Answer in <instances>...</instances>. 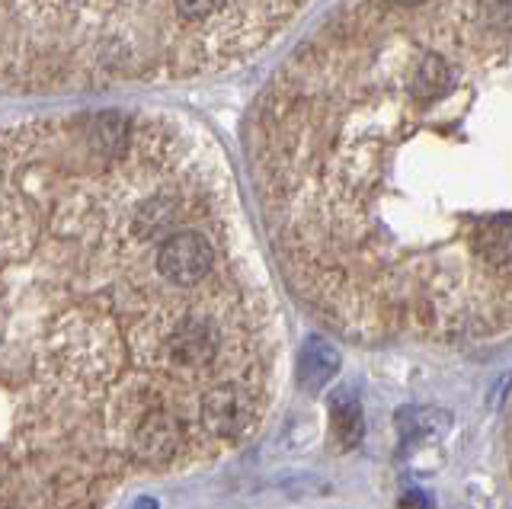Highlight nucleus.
Listing matches in <instances>:
<instances>
[{
    "label": "nucleus",
    "mask_w": 512,
    "mask_h": 509,
    "mask_svg": "<svg viewBox=\"0 0 512 509\" xmlns=\"http://www.w3.org/2000/svg\"><path fill=\"white\" fill-rule=\"evenodd\" d=\"M4 509H106L253 439L282 314L218 145L160 109L4 132Z\"/></svg>",
    "instance_id": "f257e3e1"
},
{
    "label": "nucleus",
    "mask_w": 512,
    "mask_h": 509,
    "mask_svg": "<svg viewBox=\"0 0 512 509\" xmlns=\"http://www.w3.org/2000/svg\"><path fill=\"white\" fill-rule=\"evenodd\" d=\"M263 221L352 340L512 330V0H346L263 90Z\"/></svg>",
    "instance_id": "f03ea898"
},
{
    "label": "nucleus",
    "mask_w": 512,
    "mask_h": 509,
    "mask_svg": "<svg viewBox=\"0 0 512 509\" xmlns=\"http://www.w3.org/2000/svg\"><path fill=\"white\" fill-rule=\"evenodd\" d=\"M311 0H0L4 87L80 93L247 65Z\"/></svg>",
    "instance_id": "7ed1b4c3"
},
{
    "label": "nucleus",
    "mask_w": 512,
    "mask_h": 509,
    "mask_svg": "<svg viewBox=\"0 0 512 509\" xmlns=\"http://www.w3.org/2000/svg\"><path fill=\"white\" fill-rule=\"evenodd\" d=\"M340 372V353L324 337H311L301 349V385L308 391H320Z\"/></svg>",
    "instance_id": "20e7f679"
},
{
    "label": "nucleus",
    "mask_w": 512,
    "mask_h": 509,
    "mask_svg": "<svg viewBox=\"0 0 512 509\" xmlns=\"http://www.w3.org/2000/svg\"><path fill=\"white\" fill-rule=\"evenodd\" d=\"M333 433L343 445H356L362 439V413H359V404L352 394H336L333 397Z\"/></svg>",
    "instance_id": "39448f33"
},
{
    "label": "nucleus",
    "mask_w": 512,
    "mask_h": 509,
    "mask_svg": "<svg viewBox=\"0 0 512 509\" xmlns=\"http://www.w3.org/2000/svg\"><path fill=\"white\" fill-rule=\"evenodd\" d=\"M400 506H404V509H432V500L426 497L423 490H407L404 500H400Z\"/></svg>",
    "instance_id": "423d86ee"
},
{
    "label": "nucleus",
    "mask_w": 512,
    "mask_h": 509,
    "mask_svg": "<svg viewBox=\"0 0 512 509\" xmlns=\"http://www.w3.org/2000/svg\"><path fill=\"white\" fill-rule=\"evenodd\" d=\"M509 474H512V433H509Z\"/></svg>",
    "instance_id": "0eeeda50"
}]
</instances>
